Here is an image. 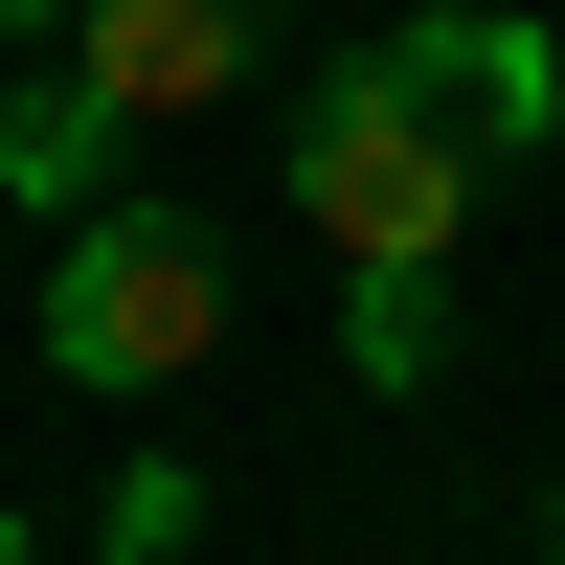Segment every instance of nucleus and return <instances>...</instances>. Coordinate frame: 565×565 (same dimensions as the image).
<instances>
[{"label": "nucleus", "instance_id": "20e7f679", "mask_svg": "<svg viewBox=\"0 0 565 565\" xmlns=\"http://www.w3.org/2000/svg\"><path fill=\"white\" fill-rule=\"evenodd\" d=\"M385 68L430 90L476 159H543V136H565V45H543V23H498V0H430V23H385Z\"/></svg>", "mask_w": 565, "mask_h": 565}, {"label": "nucleus", "instance_id": "f03ea898", "mask_svg": "<svg viewBox=\"0 0 565 565\" xmlns=\"http://www.w3.org/2000/svg\"><path fill=\"white\" fill-rule=\"evenodd\" d=\"M204 340H226V249H204L181 204H114V226H68V271H45V362H68L90 407L181 385Z\"/></svg>", "mask_w": 565, "mask_h": 565}, {"label": "nucleus", "instance_id": "6e6552de", "mask_svg": "<svg viewBox=\"0 0 565 565\" xmlns=\"http://www.w3.org/2000/svg\"><path fill=\"white\" fill-rule=\"evenodd\" d=\"M0 565H23V521H0Z\"/></svg>", "mask_w": 565, "mask_h": 565}, {"label": "nucleus", "instance_id": "423d86ee", "mask_svg": "<svg viewBox=\"0 0 565 565\" xmlns=\"http://www.w3.org/2000/svg\"><path fill=\"white\" fill-rule=\"evenodd\" d=\"M340 362H362V385H430V362H452V271H362V295H340Z\"/></svg>", "mask_w": 565, "mask_h": 565}, {"label": "nucleus", "instance_id": "39448f33", "mask_svg": "<svg viewBox=\"0 0 565 565\" xmlns=\"http://www.w3.org/2000/svg\"><path fill=\"white\" fill-rule=\"evenodd\" d=\"M114 90H90L68 68V45H45V68H23V114H0V204H45V226H114Z\"/></svg>", "mask_w": 565, "mask_h": 565}, {"label": "nucleus", "instance_id": "f257e3e1", "mask_svg": "<svg viewBox=\"0 0 565 565\" xmlns=\"http://www.w3.org/2000/svg\"><path fill=\"white\" fill-rule=\"evenodd\" d=\"M476 181H498V159L385 68V45H340V68H317V114H295V226H317L340 271H452Z\"/></svg>", "mask_w": 565, "mask_h": 565}, {"label": "nucleus", "instance_id": "0eeeda50", "mask_svg": "<svg viewBox=\"0 0 565 565\" xmlns=\"http://www.w3.org/2000/svg\"><path fill=\"white\" fill-rule=\"evenodd\" d=\"M23 23H90V0H23Z\"/></svg>", "mask_w": 565, "mask_h": 565}, {"label": "nucleus", "instance_id": "7ed1b4c3", "mask_svg": "<svg viewBox=\"0 0 565 565\" xmlns=\"http://www.w3.org/2000/svg\"><path fill=\"white\" fill-rule=\"evenodd\" d=\"M68 68L114 90L136 136H159V114H226V90L271 68V0H90V23H68Z\"/></svg>", "mask_w": 565, "mask_h": 565}]
</instances>
